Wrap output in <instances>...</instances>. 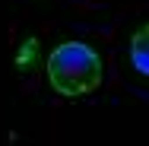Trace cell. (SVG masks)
Wrapping results in <instances>:
<instances>
[{
	"label": "cell",
	"mask_w": 149,
	"mask_h": 146,
	"mask_svg": "<svg viewBox=\"0 0 149 146\" xmlns=\"http://www.w3.org/2000/svg\"><path fill=\"white\" fill-rule=\"evenodd\" d=\"M105 64L102 54L92 48L89 41L67 38L51 48L48 54V80L60 95H83L102 83Z\"/></svg>",
	"instance_id": "1"
},
{
	"label": "cell",
	"mask_w": 149,
	"mask_h": 146,
	"mask_svg": "<svg viewBox=\"0 0 149 146\" xmlns=\"http://www.w3.org/2000/svg\"><path fill=\"white\" fill-rule=\"evenodd\" d=\"M130 64L149 76V22H143L130 35Z\"/></svg>",
	"instance_id": "2"
}]
</instances>
